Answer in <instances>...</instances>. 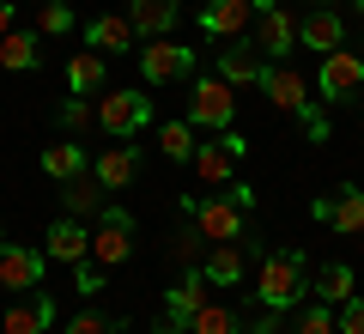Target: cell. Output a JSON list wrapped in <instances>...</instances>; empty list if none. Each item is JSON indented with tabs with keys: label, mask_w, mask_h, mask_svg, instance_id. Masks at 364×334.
Instances as JSON below:
<instances>
[{
	"label": "cell",
	"mask_w": 364,
	"mask_h": 334,
	"mask_svg": "<svg viewBox=\"0 0 364 334\" xmlns=\"http://www.w3.org/2000/svg\"><path fill=\"white\" fill-rule=\"evenodd\" d=\"M291 334H340V322H334V310H328V304H310V310H298Z\"/></svg>",
	"instance_id": "obj_32"
},
{
	"label": "cell",
	"mask_w": 364,
	"mask_h": 334,
	"mask_svg": "<svg viewBox=\"0 0 364 334\" xmlns=\"http://www.w3.org/2000/svg\"><path fill=\"white\" fill-rule=\"evenodd\" d=\"M91 122H97V110H85V98H73V103H61V128H67V134H85Z\"/></svg>",
	"instance_id": "obj_34"
},
{
	"label": "cell",
	"mask_w": 364,
	"mask_h": 334,
	"mask_svg": "<svg viewBox=\"0 0 364 334\" xmlns=\"http://www.w3.org/2000/svg\"><path fill=\"white\" fill-rule=\"evenodd\" d=\"M91 177L104 182L109 194L134 189V177H140V152H134L128 140H122V146H104V152H97V165H91Z\"/></svg>",
	"instance_id": "obj_13"
},
{
	"label": "cell",
	"mask_w": 364,
	"mask_h": 334,
	"mask_svg": "<svg viewBox=\"0 0 364 334\" xmlns=\"http://www.w3.org/2000/svg\"><path fill=\"white\" fill-rule=\"evenodd\" d=\"M231 116H237V85H225L219 73L188 85V122L195 128H231Z\"/></svg>",
	"instance_id": "obj_3"
},
{
	"label": "cell",
	"mask_w": 364,
	"mask_h": 334,
	"mask_svg": "<svg viewBox=\"0 0 364 334\" xmlns=\"http://www.w3.org/2000/svg\"><path fill=\"white\" fill-rule=\"evenodd\" d=\"M146 122H152V98H140V91H109V98H97V128L116 134V140L140 134Z\"/></svg>",
	"instance_id": "obj_4"
},
{
	"label": "cell",
	"mask_w": 364,
	"mask_h": 334,
	"mask_svg": "<svg viewBox=\"0 0 364 334\" xmlns=\"http://www.w3.org/2000/svg\"><path fill=\"white\" fill-rule=\"evenodd\" d=\"M316 292H322V304H346V298H352V268L328 261V268L316 273Z\"/></svg>",
	"instance_id": "obj_30"
},
{
	"label": "cell",
	"mask_w": 364,
	"mask_h": 334,
	"mask_svg": "<svg viewBox=\"0 0 364 334\" xmlns=\"http://www.w3.org/2000/svg\"><path fill=\"white\" fill-rule=\"evenodd\" d=\"M200 304H207V273L188 268V273H182V286H170V292H164V316L170 322H188Z\"/></svg>",
	"instance_id": "obj_21"
},
{
	"label": "cell",
	"mask_w": 364,
	"mask_h": 334,
	"mask_svg": "<svg viewBox=\"0 0 364 334\" xmlns=\"http://www.w3.org/2000/svg\"><path fill=\"white\" fill-rule=\"evenodd\" d=\"M158 146H164V158H176V165H188V158H195V122H164V128H158Z\"/></svg>",
	"instance_id": "obj_28"
},
{
	"label": "cell",
	"mask_w": 364,
	"mask_h": 334,
	"mask_svg": "<svg viewBox=\"0 0 364 334\" xmlns=\"http://www.w3.org/2000/svg\"><path fill=\"white\" fill-rule=\"evenodd\" d=\"M249 6H255V13H273V6H279V0H249Z\"/></svg>",
	"instance_id": "obj_39"
},
{
	"label": "cell",
	"mask_w": 364,
	"mask_h": 334,
	"mask_svg": "<svg viewBox=\"0 0 364 334\" xmlns=\"http://www.w3.org/2000/svg\"><path fill=\"white\" fill-rule=\"evenodd\" d=\"M243 152H249V146L237 140L231 128H225V140H213V146H195V158H188V165H195V177H200V182H225V177L237 170V158H243Z\"/></svg>",
	"instance_id": "obj_11"
},
{
	"label": "cell",
	"mask_w": 364,
	"mask_h": 334,
	"mask_svg": "<svg viewBox=\"0 0 364 334\" xmlns=\"http://www.w3.org/2000/svg\"><path fill=\"white\" fill-rule=\"evenodd\" d=\"M298 43V19L286 6H273V13H255V49L273 55V61H286V49Z\"/></svg>",
	"instance_id": "obj_15"
},
{
	"label": "cell",
	"mask_w": 364,
	"mask_h": 334,
	"mask_svg": "<svg viewBox=\"0 0 364 334\" xmlns=\"http://www.w3.org/2000/svg\"><path fill=\"white\" fill-rule=\"evenodd\" d=\"M43 256L79 268V261H91V231L79 225V219H61V225H49V237H43Z\"/></svg>",
	"instance_id": "obj_14"
},
{
	"label": "cell",
	"mask_w": 364,
	"mask_h": 334,
	"mask_svg": "<svg viewBox=\"0 0 364 334\" xmlns=\"http://www.w3.org/2000/svg\"><path fill=\"white\" fill-rule=\"evenodd\" d=\"M261 73H267V61H261L255 43H231V49L219 55V79L225 85H261Z\"/></svg>",
	"instance_id": "obj_20"
},
{
	"label": "cell",
	"mask_w": 364,
	"mask_h": 334,
	"mask_svg": "<svg viewBox=\"0 0 364 334\" xmlns=\"http://www.w3.org/2000/svg\"><path fill=\"white\" fill-rule=\"evenodd\" d=\"M310 213L322 219L328 231H340V237H358V231H364V189H352V182H346V189L322 194V201H316Z\"/></svg>",
	"instance_id": "obj_9"
},
{
	"label": "cell",
	"mask_w": 364,
	"mask_h": 334,
	"mask_svg": "<svg viewBox=\"0 0 364 334\" xmlns=\"http://www.w3.org/2000/svg\"><path fill=\"white\" fill-rule=\"evenodd\" d=\"M279 328H286V310H261L255 316V334H279Z\"/></svg>",
	"instance_id": "obj_36"
},
{
	"label": "cell",
	"mask_w": 364,
	"mask_h": 334,
	"mask_svg": "<svg viewBox=\"0 0 364 334\" xmlns=\"http://www.w3.org/2000/svg\"><path fill=\"white\" fill-rule=\"evenodd\" d=\"M188 334H243V322H237L225 304H213V298H207V304L188 316Z\"/></svg>",
	"instance_id": "obj_27"
},
{
	"label": "cell",
	"mask_w": 364,
	"mask_h": 334,
	"mask_svg": "<svg viewBox=\"0 0 364 334\" xmlns=\"http://www.w3.org/2000/svg\"><path fill=\"white\" fill-rule=\"evenodd\" d=\"M200 25H207V37H231L237 43L249 25H255V6H249V0H207Z\"/></svg>",
	"instance_id": "obj_17"
},
{
	"label": "cell",
	"mask_w": 364,
	"mask_h": 334,
	"mask_svg": "<svg viewBox=\"0 0 364 334\" xmlns=\"http://www.w3.org/2000/svg\"><path fill=\"white\" fill-rule=\"evenodd\" d=\"M128 25H134V37H170V25H176V0H134Z\"/></svg>",
	"instance_id": "obj_23"
},
{
	"label": "cell",
	"mask_w": 364,
	"mask_h": 334,
	"mask_svg": "<svg viewBox=\"0 0 364 334\" xmlns=\"http://www.w3.org/2000/svg\"><path fill=\"white\" fill-rule=\"evenodd\" d=\"M304 134H310V140H328V116L322 110H304Z\"/></svg>",
	"instance_id": "obj_37"
},
{
	"label": "cell",
	"mask_w": 364,
	"mask_h": 334,
	"mask_svg": "<svg viewBox=\"0 0 364 334\" xmlns=\"http://www.w3.org/2000/svg\"><path fill=\"white\" fill-rule=\"evenodd\" d=\"M170 261H176L182 273L200 268V261H207V237H200L195 225H188V231H176V237H170Z\"/></svg>",
	"instance_id": "obj_29"
},
{
	"label": "cell",
	"mask_w": 364,
	"mask_h": 334,
	"mask_svg": "<svg viewBox=\"0 0 364 334\" xmlns=\"http://www.w3.org/2000/svg\"><path fill=\"white\" fill-rule=\"evenodd\" d=\"M298 43L304 49H340V43H346V25H340V13L334 6H316V13H304L298 19Z\"/></svg>",
	"instance_id": "obj_19"
},
{
	"label": "cell",
	"mask_w": 364,
	"mask_h": 334,
	"mask_svg": "<svg viewBox=\"0 0 364 334\" xmlns=\"http://www.w3.org/2000/svg\"><path fill=\"white\" fill-rule=\"evenodd\" d=\"M334 322H340V334H364V298H346Z\"/></svg>",
	"instance_id": "obj_35"
},
{
	"label": "cell",
	"mask_w": 364,
	"mask_h": 334,
	"mask_svg": "<svg viewBox=\"0 0 364 334\" xmlns=\"http://www.w3.org/2000/svg\"><path fill=\"white\" fill-rule=\"evenodd\" d=\"M188 213H195V231L207 237V244H237V237H243V207H237L231 194H213V201H195Z\"/></svg>",
	"instance_id": "obj_7"
},
{
	"label": "cell",
	"mask_w": 364,
	"mask_h": 334,
	"mask_svg": "<svg viewBox=\"0 0 364 334\" xmlns=\"http://www.w3.org/2000/svg\"><path fill=\"white\" fill-rule=\"evenodd\" d=\"M140 73H146V85L188 79V73H195V49H182V43H170V37H152V43L140 49Z\"/></svg>",
	"instance_id": "obj_6"
},
{
	"label": "cell",
	"mask_w": 364,
	"mask_h": 334,
	"mask_svg": "<svg viewBox=\"0 0 364 334\" xmlns=\"http://www.w3.org/2000/svg\"><path fill=\"white\" fill-rule=\"evenodd\" d=\"M322 6H328V0H322Z\"/></svg>",
	"instance_id": "obj_41"
},
{
	"label": "cell",
	"mask_w": 364,
	"mask_h": 334,
	"mask_svg": "<svg viewBox=\"0 0 364 334\" xmlns=\"http://www.w3.org/2000/svg\"><path fill=\"white\" fill-rule=\"evenodd\" d=\"M85 49H97V55H134V25L122 13H97L85 25Z\"/></svg>",
	"instance_id": "obj_16"
},
{
	"label": "cell",
	"mask_w": 364,
	"mask_h": 334,
	"mask_svg": "<svg viewBox=\"0 0 364 334\" xmlns=\"http://www.w3.org/2000/svg\"><path fill=\"white\" fill-rule=\"evenodd\" d=\"M261 91H267L273 110H286V116H304V110H310V85H304V73L291 61L267 67V73H261Z\"/></svg>",
	"instance_id": "obj_10"
},
{
	"label": "cell",
	"mask_w": 364,
	"mask_h": 334,
	"mask_svg": "<svg viewBox=\"0 0 364 334\" xmlns=\"http://www.w3.org/2000/svg\"><path fill=\"white\" fill-rule=\"evenodd\" d=\"M316 85H322L328 103L358 98V91H364V55H352V49H328V55H322V73H316Z\"/></svg>",
	"instance_id": "obj_5"
},
{
	"label": "cell",
	"mask_w": 364,
	"mask_h": 334,
	"mask_svg": "<svg viewBox=\"0 0 364 334\" xmlns=\"http://www.w3.org/2000/svg\"><path fill=\"white\" fill-rule=\"evenodd\" d=\"M37 31L43 37H67L73 31V6L67 0H37Z\"/></svg>",
	"instance_id": "obj_31"
},
{
	"label": "cell",
	"mask_w": 364,
	"mask_h": 334,
	"mask_svg": "<svg viewBox=\"0 0 364 334\" xmlns=\"http://www.w3.org/2000/svg\"><path fill=\"white\" fill-rule=\"evenodd\" d=\"M61 334H122V322H116V316H104V310H79V316L67 322Z\"/></svg>",
	"instance_id": "obj_33"
},
{
	"label": "cell",
	"mask_w": 364,
	"mask_h": 334,
	"mask_svg": "<svg viewBox=\"0 0 364 334\" xmlns=\"http://www.w3.org/2000/svg\"><path fill=\"white\" fill-rule=\"evenodd\" d=\"M79 170H85V146H73V140H61V146H43V177L67 182V177H79Z\"/></svg>",
	"instance_id": "obj_24"
},
{
	"label": "cell",
	"mask_w": 364,
	"mask_h": 334,
	"mask_svg": "<svg viewBox=\"0 0 364 334\" xmlns=\"http://www.w3.org/2000/svg\"><path fill=\"white\" fill-rule=\"evenodd\" d=\"M43 273H49V256L25 244H0V286L6 292H43Z\"/></svg>",
	"instance_id": "obj_8"
},
{
	"label": "cell",
	"mask_w": 364,
	"mask_h": 334,
	"mask_svg": "<svg viewBox=\"0 0 364 334\" xmlns=\"http://www.w3.org/2000/svg\"><path fill=\"white\" fill-rule=\"evenodd\" d=\"M358 237H364V231H358ZM358 249H364V244H358Z\"/></svg>",
	"instance_id": "obj_40"
},
{
	"label": "cell",
	"mask_w": 364,
	"mask_h": 334,
	"mask_svg": "<svg viewBox=\"0 0 364 334\" xmlns=\"http://www.w3.org/2000/svg\"><path fill=\"white\" fill-rule=\"evenodd\" d=\"M104 182H97V177H91V170H79V177H67L61 182V201H67V219H97V213H104Z\"/></svg>",
	"instance_id": "obj_18"
},
{
	"label": "cell",
	"mask_w": 364,
	"mask_h": 334,
	"mask_svg": "<svg viewBox=\"0 0 364 334\" xmlns=\"http://www.w3.org/2000/svg\"><path fill=\"white\" fill-rule=\"evenodd\" d=\"M67 85H73V98L104 91V55H85V49H79L73 61H67Z\"/></svg>",
	"instance_id": "obj_25"
},
{
	"label": "cell",
	"mask_w": 364,
	"mask_h": 334,
	"mask_svg": "<svg viewBox=\"0 0 364 334\" xmlns=\"http://www.w3.org/2000/svg\"><path fill=\"white\" fill-rule=\"evenodd\" d=\"M304 286H310V268H304L298 249H279V256H267V261H261V273H255V298H261V310H291V304L304 298Z\"/></svg>",
	"instance_id": "obj_1"
},
{
	"label": "cell",
	"mask_w": 364,
	"mask_h": 334,
	"mask_svg": "<svg viewBox=\"0 0 364 334\" xmlns=\"http://www.w3.org/2000/svg\"><path fill=\"white\" fill-rule=\"evenodd\" d=\"M13 31V0H0V37Z\"/></svg>",
	"instance_id": "obj_38"
},
{
	"label": "cell",
	"mask_w": 364,
	"mask_h": 334,
	"mask_svg": "<svg viewBox=\"0 0 364 334\" xmlns=\"http://www.w3.org/2000/svg\"><path fill=\"white\" fill-rule=\"evenodd\" d=\"M134 256V213H122V207H104V213L91 219V268H122V261Z\"/></svg>",
	"instance_id": "obj_2"
},
{
	"label": "cell",
	"mask_w": 364,
	"mask_h": 334,
	"mask_svg": "<svg viewBox=\"0 0 364 334\" xmlns=\"http://www.w3.org/2000/svg\"><path fill=\"white\" fill-rule=\"evenodd\" d=\"M249 256H255V244L249 237H237V244H207V261H200V273H207L213 286H237L249 268Z\"/></svg>",
	"instance_id": "obj_12"
},
{
	"label": "cell",
	"mask_w": 364,
	"mask_h": 334,
	"mask_svg": "<svg viewBox=\"0 0 364 334\" xmlns=\"http://www.w3.org/2000/svg\"><path fill=\"white\" fill-rule=\"evenodd\" d=\"M0 67H13V73L37 67V31H6L0 37Z\"/></svg>",
	"instance_id": "obj_26"
},
{
	"label": "cell",
	"mask_w": 364,
	"mask_h": 334,
	"mask_svg": "<svg viewBox=\"0 0 364 334\" xmlns=\"http://www.w3.org/2000/svg\"><path fill=\"white\" fill-rule=\"evenodd\" d=\"M49 322H55V304H49V292H37V298H25V304H13V310H6L0 334H43Z\"/></svg>",
	"instance_id": "obj_22"
}]
</instances>
